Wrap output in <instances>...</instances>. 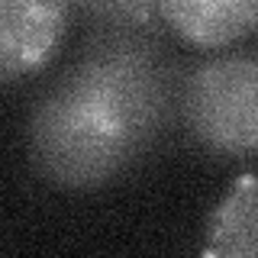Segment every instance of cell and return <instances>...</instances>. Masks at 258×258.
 I'll return each mask as SVG.
<instances>
[{
  "label": "cell",
  "mask_w": 258,
  "mask_h": 258,
  "mask_svg": "<svg viewBox=\"0 0 258 258\" xmlns=\"http://www.w3.org/2000/svg\"><path fill=\"white\" fill-rule=\"evenodd\" d=\"M204 255H258V174H242L216 204Z\"/></svg>",
  "instance_id": "8992f818"
},
{
  "label": "cell",
  "mask_w": 258,
  "mask_h": 258,
  "mask_svg": "<svg viewBox=\"0 0 258 258\" xmlns=\"http://www.w3.org/2000/svg\"><path fill=\"white\" fill-rule=\"evenodd\" d=\"M75 13L87 26H119V29H145L165 36L161 0H71Z\"/></svg>",
  "instance_id": "52a82bcc"
},
{
  "label": "cell",
  "mask_w": 258,
  "mask_h": 258,
  "mask_svg": "<svg viewBox=\"0 0 258 258\" xmlns=\"http://www.w3.org/2000/svg\"><path fill=\"white\" fill-rule=\"evenodd\" d=\"M71 0H0V78L13 84L42 71L64 42Z\"/></svg>",
  "instance_id": "277c9868"
},
{
  "label": "cell",
  "mask_w": 258,
  "mask_h": 258,
  "mask_svg": "<svg viewBox=\"0 0 258 258\" xmlns=\"http://www.w3.org/2000/svg\"><path fill=\"white\" fill-rule=\"evenodd\" d=\"M68 71L142 158L181 126L184 68L158 32L91 26Z\"/></svg>",
  "instance_id": "6da1fadb"
},
{
  "label": "cell",
  "mask_w": 258,
  "mask_h": 258,
  "mask_svg": "<svg viewBox=\"0 0 258 258\" xmlns=\"http://www.w3.org/2000/svg\"><path fill=\"white\" fill-rule=\"evenodd\" d=\"M161 20L197 48H226L258 29V0H161Z\"/></svg>",
  "instance_id": "5b68a950"
},
{
  "label": "cell",
  "mask_w": 258,
  "mask_h": 258,
  "mask_svg": "<svg viewBox=\"0 0 258 258\" xmlns=\"http://www.w3.org/2000/svg\"><path fill=\"white\" fill-rule=\"evenodd\" d=\"M181 129L216 161L258 155V52H216L181 78Z\"/></svg>",
  "instance_id": "3957f363"
},
{
  "label": "cell",
  "mask_w": 258,
  "mask_h": 258,
  "mask_svg": "<svg viewBox=\"0 0 258 258\" xmlns=\"http://www.w3.org/2000/svg\"><path fill=\"white\" fill-rule=\"evenodd\" d=\"M26 155L36 174L61 190H100L142 161L84 84L64 71L42 87L26 116Z\"/></svg>",
  "instance_id": "7a4b0ae2"
}]
</instances>
